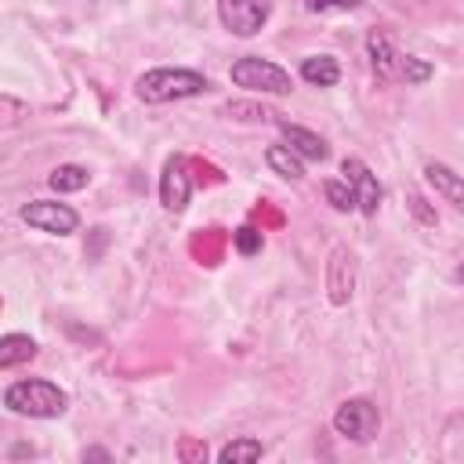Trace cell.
<instances>
[{"mask_svg":"<svg viewBox=\"0 0 464 464\" xmlns=\"http://www.w3.org/2000/svg\"><path fill=\"white\" fill-rule=\"evenodd\" d=\"M210 80L196 69H149L138 76L134 94L145 105H163V102H178V98H196L207 94Z\"/></svg>","mask_w":464,"mask_h":464,"instance_id":"obj_1","label":"cell"},{"mask_svg":"<svg viewBox=\"0 0 464 464\" xmlns=\"http://www.w3.org/2000/svg\"><path fill=\"white\" fill-rule=\"evenodd\" d=\"M4 406L18 417H40V420H51V417H62L65 406H69V395L44 381V377H25V381H14L4 388Z\"/></svg>","mask_w":464,"mask_h":464,"instance_id":"obj_2","label":"cell"},{"mask_svg":"<svg viewBox=\"0 0 464 464\" xmlns=\"http://www.w3.org/2000/svg\"><path fill=\"white\" fill-rule=\"evenodd\" d=\"M228 80L250 94H290L294 91V80L283 65L261 58V54H246V58H236L232 69H228Z\"/></svg>","mask_w":464,"mask_h":464,"instance_id":"obj_3","label":"cell"},{"mask_svg":"<svg viewBox=\"0 0 464 464\" xmlns=\"http://www.w3.org/2000/svg\"><path fill=\"white\" fill-rule=\"evenodd\" d=\"M377 428H381V413H377V406H373L370 399H362V395L344 399V402L337 406V413H334V431L344 435V439H352V442H370V439L377 435Z\"/></svg>","mask_w":464,"mask_h":464,"instance_id":"obj_4","label":"cell"},{"mask_svg":"<svg viewBox=\"0 0 464 464\" xmlns=\"http://www.w3.org/2000/svg\"><path fill=\"white\" fill-rule=\"evenodd\" d=\"M22 221L36 232H47V236H69L80 228V214L58 199H29L22 207Z\"/></svg>","mask_w":464,"mask_h":464,"instance_id":"obj_5","label":"cell"},{"mask_svg":"<svg viewBox=\"0 0 464 464\" xmlns=\"http://www.w3.org/2000/svg\"><path fill=\"white\" fill-rule=\"evenodd\" d=\"M268 0H218V18L232 36H254L268 22Z\"/></svg>","mask_w":464,"mask_h":464,"instance_id":"obj_6","label":"cell"},{"mask_svg":"<svg viewBox=\"0 0 464 464\" xmlns=\"http://www.w3.org/2000/svg\"><path fill=\"white\" fill-rule=\"evenodd\" d=\"M341 174H344V181L352 185L355 210L366 214V218H373L377 207H381V181H377V174H373L359 156H344V160H341Z\"/></svg>","mask_w":464,"mask_h":464,"instance_id":"obj_7","label":"cell"},{"mask_svg":"<svg viewBox=\"0 0 464 464\" xmlns=\"http://www.w3.org/2000/svg\"><path fill=\"white\" fill-rule=\"evenodd\" d=\"M352 290H355V254L352 246L337 243L326 257V297L330 304H348L352 301Z\"/></svg>","mask_w":464,"mask_h":464,"instance_id":"obj_8","label":"cell"},{"mask_svg":"<svg viewBox=\"0 0 464 464\" xmlns=\"http://www.w3.org/2000/svg\"><path fill=\"white\" fill-rule=\"evenodd\" d=\"M188 196H192L188 163H185V156H170L163 163V174H160V203H163V210L181 214L188 207Z\"/></svg>","mask_w":464,"mask_h":464,"instance_id":"obj_9","label":"cell"},{"mask_svg":"<svg viewBox=\"0 0 464 464\" xmlns=\"http://www.w3.org/2000/svg\"><path fill=\"white\" fill-rule=\"evenodd\" d=\"M276 127H279L283 141H286L301 160H315V163H323V160L330 156V145H326L315 130H308V127H301V123H286V120H276Z\"/></svg>","mask_w":464,"mask_h":464,"instance_id":"obj_10","label":"cell"},{"mask_svg":"<svg viewBox=\"0 0 464 464\" xmlns=\"http://www.w3.org/2000/svg\"><path fill=\"white\" fill-rule=\"evenodd\" d=\"M424 181H428V185L435 188V196H442L450 207L464 210V174H457L453 167L431 160V163H424Z\"/></svg>","mask_w":464,"mask_h":464,"instance_id":"obj_11","label":"cell"},{"mask_svg":"<svg viewBox=\"0 0 464 464\" xmlns=\"http://www.w3.org/2000/svg\"><path fill=\"white\" fill-rule=\"evenodd\" d=\"M366 54H370V65H373V72H377L381 83L399 80V51L392 47L388 33L370 29V36H366Z\"/></svg>","mask_w":464,"mask_h":464,"instance_id":"obj_12","label":"cell"},{"mask_svg":"<svg viewBox=\"0 0 464 464\" xmlns=\"http://www.w3.org/2000/svg\"><path fill=\"white\" fill-rule=\"evenodd\" d=\"M301 80L312 83V87H334L341 80V65L330 54H312V58L301 62Z\"/></svg>","mask_w":464,"mask_h":464,"instance_id":"obj_13","label":"cell"},{"mask_svg":"<svg viewBox=\"0 0 464 464\" xmlns=\"http://www.w3.org/2000/svg\"><path fill=\"white\" fill-rule=\"evenodd\" d=\"M36 355V341L29 334H4L0 337V370H14Z\"/></svg>","mask_w":464,"mask_h":464,"instance_id":"obj_14","label":"cell"},{"mask_svg":"<svg viewBox=\"0 0 464 464\" xmlns=\"http://www.w3.org/2000/svg\"><path fill=\"white\" fill-rule=\"evenodd\" d=\"M265 163L279 174V178H286V181H301L304 178V163H301V156L283 141V145H268L265 149Z\"/></svg>","mask_w":464,"mask_h":464,"instance_id":"obj_15","label":"cell"},{"mask_svg":"<svg viewBox=\"0 0 464 464\" xmlns=\"http://www.w3.org/2000/svg\"><path fill=\"white\" fill-rule=\"evenodd\" d=\"M87 181H91V174L80 163H62V167H54L47 174V185L54 192H80V188H87Z\"/></svg>","mask_w":464,"mask_h":464,"instance_id":"obj_16","label":"cell"},{"mask_svg":"<svg viewBox=\"0 0 464 464\" xmlns=\"http://www.w3.org/2000/svg\"><path fill=\"white\" fill-rule=\"evenodd\" d=\"M265 453V446L257 442V439H232V442H225L221 450H218V460L221 464H250V460H257Z\"/></svg>","mask_w":464,"mask_h":464,"instance_id":"obj_17","label":"cell"},{"mask_svg":"<svg viewBox=\"0 0 464 464\" xmlns=\"http://www.w3.org/2000/svg\"><path fill=\"white\" fill-rule=\"evenodd\" d=\"M225 116L228 120H246V123H276L279 120V112H272L268 105H257V102H228L225 105Z\"/></svg>","mask_w":464,"mask_h":464,"instance_id":"obj_18","label":"cell"},{"mask_svg":"<svg viewBox=\"0 0 464 464\" xmlns=\"http://www.w3.org/2000/svg\"><path fill=\"white\" fill-rule=\"evenodd\" d=\"M323 196H326V203H330L334 210H341V214L355 210V196H352V185H348L344 178H330V181H323Z\"/></svg>","mask_w":464,"mask_h":464,"instance_id":"obj_19","label":"cell"},{"mask_svg":"<svg viewBox=\"0 0 464 464\" xmlns=\"http://www.w3.org/2000/svg\"><path fill=\"white\" fill-rule=\"evenodd\" d=\"M435 69H431V62H424V58H417V54H399V80H406V83H424L428 76H431Z\"/></svg>","mask_w":464,"mask_h":464,"instance_id":"obj_20","label":"cell"},{"mask_svg":"<svg viewBox=\"0 0 464 464\" xmlns=\"http://www.w3.org/2000/svg\"><path fill=\"white\" fill-rule=\"evenodd\" d=\"M232 246H236L243 257H250V254L261 250V232H257L254 225H239V228L232 232Z\"/></svg>","mask_w":464,"mask_h":464,"instance_id":"obj_21","label":"cell"},{"mask_svg":"<svg viewBox=\"0 0 464 464\" xmlns=\"http://www.w3.org/2000/svg\"><path fill=\"white\" fill-rule=\"evenodd\" d=\"M178 457H181L185 464H203V460L210 457V450H207V442H203V439L181 435V439H178Z\"/></svg>","mask_w":464,"mask_h":464,"instance_id":"obj_22","label":"cell"},{"mask_svg":"<svg viewBox=\"0 0 464 464\" xmlns=\"http://www.w3.org/2000/svg\"><path fill=\"white\" fill-rule=\"evenodd\" d=\"M362 7V0H304V11L312 14H341V11H355Z\"/></svg>","mask_w":464,"mask_h":464,"instance_id":"obj_23","label":"cell"},{"mask_svg":"<svg viewBox=\"0 0 464 464\" xmlns=\"http://www.w3.org/2000/svg\"><path fill=\"white\" fill-rule=\"evenodd\" d=\"M406 199H410V210H413V218H417L420 225H428V228H431V225H439V218H435V210L428 207V199H424L420 192H410Z\"/></svg>","mask_w":464,"mask_h":464,"instance_id":"obj_24","label":"cell"},{"mask_svg":"<svg viewBox=\"0 0 464 464\" xmlns=\"http://www.w3.org/2000/svg\"><path fill=\"white\" fill-rule=\"evenodd\" d=\"M83 460H109L105 450H83Z\"/></svg>","mask_w":464,"mask_h":464,"instance_id":"obj_25","label":"cell"},{"mask_svg":"<svg viewBox=\"0 0 464 464\" xmlns=\"http://www.w3.org/2000/svg\"><path fill=\"white\" fill-rule=\"evenodd\" d=\"M457 279H460V283H464V261H460V265H457Z\"/></svg>","mask_w":464,"mask_h":464,"instance_id":"obj_26","label":"cell"}]
</instances>
